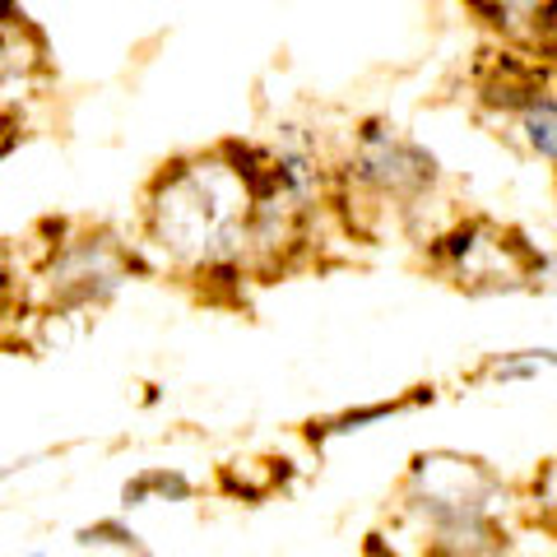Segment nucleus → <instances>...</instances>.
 <instances>
[{"label":"nucleus","instance_id":"obj_1","mask_svg":"<svg viewBox=\"0 0 557 557\" xmlns=\"http://www.w3.org/2000/svg\"><path fill=\"white\" fill-rule=\"evenodd\" d=\"M274 177V149L256 145H219L163 163L139 205L145 247L163 270L205 284L256 274L260 209Z\"/></svg>","mask_w":557,"mask_h":557},{"label":"nucleus","instance_id":"obj_2","mask_svg":"<svg viewBox=\"0 0 557 557\" xmlns=\"http://www.w3.org/2000/svg\"><path fill=\"white\" fill-rule=\"evenodd\" d=\"M497 474L460 450H423L405 479V516L418 530V548L460 557H497Z\"/></svg>","mask_w":557,"mask_h":557},{"label":"nucleus","instance_id":"obj_3","mask_svg":"<svg viewBox=\"0 0 557 557\" xmlns=\"http://www.w3.org/2000/svg\"><path fill=\"white\" fill-rule=\"evenodd\" d=\"M428 256L465 293H516L539 284L544 270V256L493 219H456L442 237H432Z\"/></svg>","mask_w":557,"mask_h":557},{"label":"nucleus","instance_id":"obj_4","mask_svg":"<svg viewBox=\"0 0 557 557\" xmlns=\"http://www.w3.org/2000/svg\"><path fill=\"white\" fill-rule=\"evenodd\" d=\"M131 251L112 233H79L65 242H51L42 265L33 270L42 317H84L116 298V288L131 278Z\"/></svg>","mask_w":557,"mask_h":557},{"label":"nucleus","instance_id":"obj_5","mask_svg":"<svg viewBox=\"0 0 557 557\" xmlns=\"http://www.w3.org/2000/svg\"><path fill=\"white\" fill-rule=\"evenodd\" d=\"M344 186L368 209H399V219H409L413 205L437 190V159L386 121H372L354 139Z\"/></svg>","mask_w":557,"mask_h":557},{"label":"nucleus","instance_id":"obj_6","mask_svg":"<svg viewBox=\"0 0 557 557\" xmlns=\"http://www.w3.org/2000/svg\"><path fill=\"white\" fill-rule=\"evenodd\" d=\"M469 5L502 38V47L557 57V0H469Z\"/></svg>","mask_w":557,"mask_h":557},{"label":"nucleus","instance_id":"obj_7","mask_svg":"<svg viewBox=\"0 0 557 557\" xmlns=\"http://www.w3.org/2000/svg\"><path fill=\"white\" fill-rule=\"evenodd\" d=\"M5 61H0V75H5V89L14 79H20V89H28L33 79L47 75V47L38 38V28H33L24 14L5 10Z\"/></svg>","mask_w":557,"mask_h":557},{"label":"nucleus","instance_id":"obj_8","mask_svg":"<svg viewBox=\"0 0 557 557\" xmlns=\"http://www.w3.org/2000/svg\"><path fill=\"white\" fill-rule=\"evenodd\" d=\"M153 497H177L186 502L190 497V483L177 474V469H145L139 479H131L121 487V507H149Z\"/></svg>","mask_w":557,"mask_h":557},{"label":"nucleus","instance_id":"obj_9","mask_svg":"<svg viewBox=\"0 0 557 557\" xmlns=\"http://www.w3.org/2000/svg\"><path fill=\"white\" fill-rule=\"evenodd\" d=\"M28 557H47V548H33V553H28Z\"/></svg>","mask_w":557,"mask_h":557}]
</instances>
